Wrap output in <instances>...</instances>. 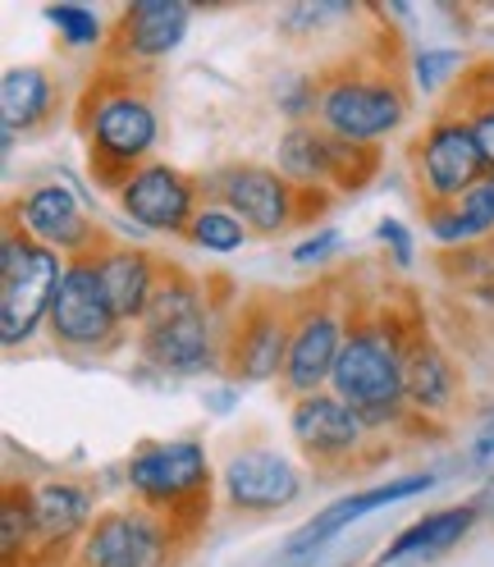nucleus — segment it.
Returning <instances> with one entry per match:
<instances>
[{"mask_svg": "<svg viewBox=\"0 0 494 567\" xmlns=\"http://www.w3.org/2000/svg\"><path fill=\"white\" fill-rule=\"evenodd\" d=\"M339 243H343L339 229H321V234H311V238H302V243L294 247V261H298V266H316V261H326Z\"/></svg>", "mask_w": 494, "mask_h": 567, "instance_id": "2f4dec72", "label": "nucleus"}, {"mask_svg": "<svg viewBox=\"0 0 494 567\" xmlns=\"http://www.w3.org/2000/svg\"><path fill=\"white\" fill-rule=\"evenodd\" d=\"M348 14V6H339V0H330V6H294L289 14H285V28H321V23H330V19H343Z\"/></svg>", "mask_w": 494, "mask_h": 567, "instance_id": "473e14b6", "label": "nucleus"}, {"mask_svg": "<svg viewBox=\"0 0 494 567\" xmlns=\"http://www.w3.org/2000/svg\"><path fill=\"white\" fill-rule=\"evenodd\" d=\"M408 115V87L384 60H343L321 74V111L316 124L326 133L371 147L384 133H394Z\"/></svg>", "mask_w": 494, "mask_h": 567, "instance_id": "20e7f679", "label": "nucleus"}, {"mask_svg": "<svg viewBox=\"0 0 494 567\" xmlns=\"http://www.w3.org/2000/svg\"><path fill=\"white\" fill-rule=\"evenodd\" d=\"M60 279V252L6 225V238H0V339H6V348L28 343L51 321Z\"/></svg>", "mask_w": 494, "mask_h": 567, "instance_id": "423d86ee", "label": "nucleus"}, {"mask_svg": "<svg viewBox=\"0 0 494 567\" xmlns=\"http://www.w3.org/2000/svg\"><path fill=\"white\" fill-rule=\"evenodd\" d=\"M179 545L184 540L174 536V526L161 513L137 504L101 513L64 567H169Z\"/></svg>", "mask_w": 494, "mask_h": 567, "instance_id": "1a4fd4ad", "label": "nucleus"}, {"mask_svg": "<svg viewBox=\"0 0 494 567\" xmlns=\"http://www.w3.org/2000/svg\"><path fill=\"white\" fill-rule=\"evenodd\" d=\"M294 307L279 298H247L234 330L225 334V367L238 380H275L289 362Z\"/></svg>", "mask_w": 494, "mask_h": 567, "instance_id": "ddd939ff", "label": "nucleus"}, {"mask_svg": "<svg viewBox=\"0 0 494 567\" xmlns=\"http://www.w3.org/2000/svg\"><path fill=\"white\" fill-rule=\"evenodd\" d=\"M92 489L74 481H47L32 489V563H69L92 526Z\"/></svg>", "mask_w": 494, "mask_h": 567, "instance_id": "a211bd4d", "label": "nucleus"}, {"mask_svg": "<svg viewBox=\"0 0 494 567\" xmlns=\"http://www.w3.org/2000/svg\"><path fill=\"white\" fill-rule=\"evenodd\" d=\"M79 133L96 184L124 188L143 169L161 142V115L152 87L133 69H101L79 96Z\"/></svg>", "mask_w": 494, "mask_h": 567, "instance_id": "f257e3e1", "label": "nucleus"}, {"mask_svg": "<svg viewBox=\"0 0 494 567\" xmlns=\"http://www.w3.org/2000/svg\"><path fill=\"white\" fill-rule=\"evenodd\" d=\"M289 431L316 467H348L367 444V421L358 416V408H348L339 394H330V389L294 399Z\"/></svg>", "mask_w": 494, "mask_h": 567, "instance_id": "f3484780", "label": "nucleus"}, {"mask_svg": "<svg viewBox=\"0 0 494 567\" xmlns=\"http://www.w3.org/2000/svg\"><path fill=\"white\" fill-rule=\"evenodd\" d=\"M426 225H431L435 243H449V247H472V243L494 238V169L463 202L426 206Z\"/></svg>", "mask_w": 494, "mask_h": 567, "instance_id": "393cba45", "label": "nucleus"}, {"mask_svg": "<svg viewBox=\"0 0 494 567\" xmlns=\"http://www.w3.org/2000/svg\"><path fill=\"white\" fill-rule=\"evenodd\" d=\"M10 225L23 229L32 243L51 247V252H64V257H83V252H96L105 243V234L83 216L79 197L60 188V184H38L32 193L14 197L10 202Z\"/></svg>", "mask_w": 494, "mask_h": 567, "instance_id": "2eb2a0df", "label": "nucleus"}, {"mask_svg": "<svg viewBox=\"0 0 494 567\" xmlns=\"http://www.w3.org/2000/svg\"><path fill=\"white\" fill-rule=\"evenodd\" d=\"M449 111H457L472 124L481 152H485V161L494 169V64L472 69V79L457 83V101L449 105Z\"/></svg>", "mask_w": 494, "mask_h": 567, "instance_id": "a878e982", "label": "nucleus"}, {"mask_svg": "<svg viewBox=\"0 0 494 567\" xmlns=\"http://www.w3.org/2000/svg\"><path fill=\"white\" fill-rule=\"evenodd\" d=\"M435 485V476L431 472H416V476H399V481H380V485H371V489H358V494H348V499H339V504H330L321 517H311L298 536L285 545V554L289 558H307V554H316L326 540H335L339 530H348L352 522H362L367 513H375V508H390V504H403V499H416V494H426Z\"/></svg>", "mask_w": 494, "mask_h": 567, "instance_id": "aec40b11", "label": "nucleus"}, {"mask_svg": "<svg viewBox=\"0 0 494 567\" xmlns=\"http://www.w3.org/2000/svg\"><path fill=\"white\" fill-rule=\"evenodd\" d=\"M197 179H188L184 169H174L165 161H147L133 179L120 188V206L133 225L156 229V234H188V225L197 220Z\"/></svg>", "mask_w": 494, "mask_h": 567, "instance_id": "dca6fc26", "label": "nucleus"}, {"mask_svg": "<svg viewBox=\"0 0 494 567\" xmlns=\"http://www.w3.org/2000/svg\"><path fill=\"white\" fill-rule=\"evenodd\" d=\"M412 161H416V184H421V202L426 206L463 202L490 174V161L481 152L472 124L457 111H449V105L426 124V133L416 137Z\"/></svg>", "mask_w": 494, "mask_h": 567, "instance_id": "6e6552de", "label": "nucleus"}, {"mask_svg": "<svg viewBox=\"0 0 494 567\" xmlns=\"http://www.w3.org/2000/svg\"><path fill=\"white\" fill-rule=\"evenodd\" d=\"M96 270H101V289H105V298H111L120 321L143 326V316L156 298V284H161V261L152 252H143V247L105 238L96 247Z\"/></svg>", "mask_w": 494, "mask_h": 567, "instance_id": "412c9836", "label": "nucleus"}, {"mask_svg": "<svg viewBox=\"0 0 494 567\" xmlns=\"http://www.w3.org/2000/svg\"><path fill=\"white\" fill-rule=\"evenodd\" d=\"M128 485L137 494V504L161 513L184 545L206 526V513H210V463H206L202 444L165 440V444L137 449L128 457Z\"/></svg>", "mask_w": 494, "mask_h": 567, "instance_id": "39448f33", "label": "nucleus"}, {"mask_svg": "<svg viewBox=\"0 0 494 567\" xmlns=\"http://www.w3.org/2000/svg\"><path fill=\"white\" fill-rule=\"evenodd\" d=\"M330 394H339L348 408H358L367 431L394 425L412 412L403 399V339L390 311L348 316V339L339 352Z\"/></svg>", "mask_w": 494, "mask_h": 567, "instance_id": "f03ea898", "label": "nucleus"}, {"mask_svg": "<svg viewBox=\"0 0 494 567\" xmlns=\"http://www.w3.org/2000/svg\"><path fill=\"white\" fill-rule=\"evenodd\" d=\"M47 19L60 28V38H64L69 47H96L101 38H111V32H105V23H101L88 6H51Z\"/></svg>", "mask_w": 494, "mask_h": 567, "instance_id": "c85d7f7f", "label": "nucleus"}, {"mask_svg": "<svg viewBox=\"0 0 494 567\" xmlns=\"http://www.w3.org/2000/svg\"><path fill=\"white\" fill-rule=\"evenodd\" d=\"M137 348L156 371L174 375H202L216 362H225V334H216L210 307L197 289V279L179 266H161L156 298L137 326Z\"/></svg>", "mask_w": 494, "mask_h": 567, "instance_id": "7ed1b4c3", "label": "nucleus"}, {"mask_svg": "<svg viewBox=\"0 0 494 567\" xmlns=\"http://www.w3.org/2000/svg\"><path fill=\"white\" fill-rule=\"evenodd\" d=\"M220 485H225V499L238 513H279V508H289L302 494L298 467L289 463L285 453H275V449H243V453H234L225 463V472H220Z\"/></svg>", "mask_w": 494, "mask_h": 567, "instance_id": "6ab92c4d", "label": "nucleus"}, {"mask_svg": "<svg viewBox=\"0 0 494 567\" xmlns=\"http://www.w3.org/2000/svg\"><path fill=\"white\" fill-rule=\"evenodd\" d=\"M476 526V508L463 504V508H444V513H431L412 522L408 530H399V536L390 540V549H384L375 558V567H412V563H431V558H444L457 540L467 536V530Z\"/></svg>", "mask_w": 494, "mask_h": 567, "instance_id": "5701e85b", "label": "nucleus"}, {"mask_svg": "<svg viewBox=\"0 0 494 567\" xmlns=\"http://www.w3.org/2000/svg\"><path fill=\"white\" fill-rule=\"evenodd\" d=\"M399 339H403V399L412 403V412L431 416V412H449L457 399V371L440 352V343L421 330L416 321L403 326L399 321Z\"/></svg>", "mask_w": 494, "mask_h": 567, "instance_id": "4be33fe9", "label": "nucleus"}, {"mask_svg": "<svg viewBox=\"0 0 494 567\" xmlns=\"http://www.w3.org/2000/svg\"><path fill=\"white\" fill-rule=\"evenodd\" d=\"M343 339H348V316H339L330 298L307 293V298L294 307L289 362H285V375H279L285 394H294V399L321 394V389L335 380Z\"/></svg>", "mask_w": 494, "mask_h": 567, "instance_id": "f8f14e48", "label": "nucleus"}, {"mask_svg": "<svg viewBox=\"0 0 494 567\" xmlns=\"http://www.w3.org/2000/svg\"><path fill=\"white\" fill-rule=\"evenodd\" d=\"M188 6L179 0H137L124 6L120 19L111 23V38H105V69H143L156 64L161 55H169L188 38Z\"/></svg>", "mask_w": 494, "mask_h": 567, "instance_id": "4468645a", "label": "nucleus"}, {"mask_svg": "<svg viewBox=\"0 0 494 567\" xmlns=\"http://www.w3.org/2000/svg\"><path fill=\"white\" fill-rule=\"evenodd\" d=\"M210 193L229 206L234 216L247 225V234H285L289 225H302L311 216H321L330 206L326 193L298 188L289 174H279L270 165H229L210 179Z\"/></svg>", "mask_w": 494, "mask_h": 567, "instance_id": "0eeeda50", "label": "nucleus"}, {"mask_svg": "<svg viewBox=\"0 0 494 567\" xmlns=\"http://www.w3.org/2000/svg\"><path fill=\"white\" fill-rule=\"evenodd\" d=\"M380 169L375 147H358L326 133L321 124H294L279 137V174H289L298 188H339V193H358L371 174Z\"/></svg>", "mask_w": 494, "mask_h": 567, "instance_id": "9d476101", "label": "nucleus"}, {"mask_svg": "<svg viewBox=\"0 0 494 567\" xmlns=\"http://www.w3.org/2000/svg\"><path fill=\"white\" fill-rule=\"evenodd\" d=\"M472 457H494V408L481 416L476 440H472Z\"/></svg>", "mask_w": 494, "mask_h": 567, "instance_id": "f704fd0d", "label": "nucleus"}, {"mask_svg": "<svg viewBox=\"0 0 494 567\" xmlns=\"http://www.w3.org/2000/svg\"><path fill=\"white\" fill-rule=\"evenodd\" d=\"M457 69H467V55L453 51V47H426V51L412 55V74H416V83L426 87V92L444 87L457 74Z\"/></svg>", "mask_w": 494, "mask_h": 567, "instance_id": "c756f323", "label": "nucleus"}, {"mask_svg": "<svg viewBox=\"0 0 494 567\" xmlns=\"http://www.w3.org/2000/svg\"><path fill=\"white\" fill-rule=\"evenodd\" d=\"M51 339L69 352H105L120 343V316L101 289V270H96V252L69 257L64 261V279L51 302Z\"/></svg>", "mask_w": 494, "mask_h": 567, "instance_id": "9b49d317", "label": "nucleus"}, {"mask_svg": "<svg viewBox=\"0 0 494 567\" xmlns=\"http://www.w3.org/2000/svg\"><path fill=\"white\" fill-rule=\"evenodd\" d=\"M375 238L390 247V261H394V266H412V234H408L399 220H380Z\"/></svg>", "mask_w": 494, "mask_h": 567, "instance_id": "72a5a7b5", "label": "nucleus"}, {"mask_svg": "<svg viewBox=\"0 0 494 567\" xmlns=\"http://www.w3.org/2000/svg\"><path fill=\"white\" fill-rule=\"evenodd\" d=\"M0 563L28 567L32 563V489L10 481L0 504Z\"/></svg>", "mask_w": 494, "mask_h": 567, "instance_id": "bb28decb", "label": "nucleus"}, {"mask_svg": "<svg viewBox=\"0 0 494 567\" xmlns=\"http://www.w3.org/2000/svg\"><path fill=\"white\" fill-rule=\"evenodd\" d=\"M188 238L202 247V252H238V247L247 243V225L234 216L229 206H202L197 220L188 225Z\"/></svg>", "mask_w": 494, "mask_h": 567, "instance_id": "cd10ccee", "label": "nucleus"}, {"mask_svg": "<svg viewBox=\"0 0 494 567\" xmlns=\"http://www.w3.org/2000/svg\"><path fill=\"white\" fill-rule=\"evenodd\" d=\"M55 105V83L47 79V69L23 64V69H6L0 79V124H6V147H14L19 133H32L38 124H47Z\"/></svg>", "mask_w": 494, "mask_h": 567, "instance_id": "b1692460", "label": "nucleus"}, {"mask_svg": "<svg viewBox=\"0 0 494 567\" xmlns=\"http://www.w3.org/2000/svg\"><path fill=\"white\" fill-rule=\"evenodd\" d=\"M275 101H279V111H285L294 124H307L316 111H321V79H289V83H279Z\"/></svg>", "mask_w": 494, "mask_h": 567, "instance_id": "7c9ffc66", "label": "nucleus"}]
</instances>
